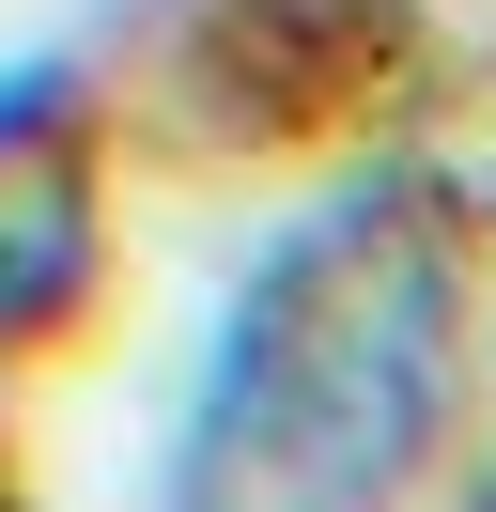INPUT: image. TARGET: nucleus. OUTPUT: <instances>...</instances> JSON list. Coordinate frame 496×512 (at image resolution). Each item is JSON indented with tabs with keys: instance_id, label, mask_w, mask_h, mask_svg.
<instances>
[{
	"instance_id": "nucleus-1",
	"label": "nucleus",
	"mask_w": 496,
	"mask_h": 512,
	"mask_svg": "<svg viewBox=\"0 0 496 512\" xmlns=\"http://www.w3.org/2000/svg\"><path fill=\"white\" fill-rule=\"evenodd\" d=\"M496 435L481 218L434 140L326 156V187L233 264L186 373L171 512H450Z\"/></svg>"
},
{
	"instance_id": "nucleus-2",
	"label": "nucleus",
	"mask_w": 496,
	"mask_h": 512,
	"mask_svg": "<svg viewBox=\"0 0 496 512\" xmlns=\"http://www.w3.org/2000/svg\"><path fill=\"white\" fill-rule=\"evenodd\" d=\"M109 156L326 171L434 140V0H109L78 32Z\"/></svg>"
},
{
	"instance_id": "nucleus-3",
	"label": "nucleus",
	"mask_w": 496,
	"mask_h": 512,
	"mask_svg": "<svg viewBox=\"0 0 496 512\" xmlns=\"http://www.w3.org/2000/svg\"><path fill=\"white\" fill-rule=\"evenodd\" d=\"M109 295V125L78 47L0 78V373L78 342Z\"/></svg>"
},
{
	"instance_id": "nucleus-4",
	"label": "nucleus",
	"mask_w": 496,
	"mask_h": 512,
	"mask_svg": "<svg viewBox=\"0 0 496 512\" xmlns=\"http://www.w3.org/2000/svg\"><path fill=\"white\" fill-rule=\"evenodd\" d=\"M465 218H481V388H496V171H465Z\"/></svg>"
},
{
	"instance_id": "nucleus-5",
	"label": "nucleus",
	"mask_w": 496,
	"mask_h": 512,
	"mask_svg": "<svg viewBox=\"0 0 496 512\" xmlns=\"http://www.w3.org/2000/svg\"><path fill=\"white\" fill-rule=\"evenodd\" d=\"M450 512H496V435H481V466H465V497Z\"/></svg>"
},
{
	"instance_id": "nucleus-6",
	"label": "nucleus",
	"mask_w": 496,
	"mask_h": 512,
	"mask_svg": "<svg viewBox=\"0 0 496 512\" xmlns=\"http://www.w3.org/2000/svg\"><path fill=\"white\" fill-rule=\"evenodd\" d=\"M0 512H31V497H16V481H0Z\"/></svg>"
}]
</instances>
